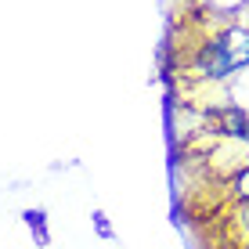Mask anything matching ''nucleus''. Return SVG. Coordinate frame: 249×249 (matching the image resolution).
<instances>
[{
  "instance_id": "f257e3e1",
  "label": "nucleus",
  "mask_w": 249,
  "mask_h": 249,
  "mask_svg": "<svg viewBox=\"0 0 249 249\" xmlns=\"http://www.w3.org/2000/svg\"><path fill=\"white\" fill-rule=\"evenodd\" d=\"M224 188H228L231 202H249V162H246L242 170H238L235 177H228V181H224Z\"/></svg>"
}]
</instances>
